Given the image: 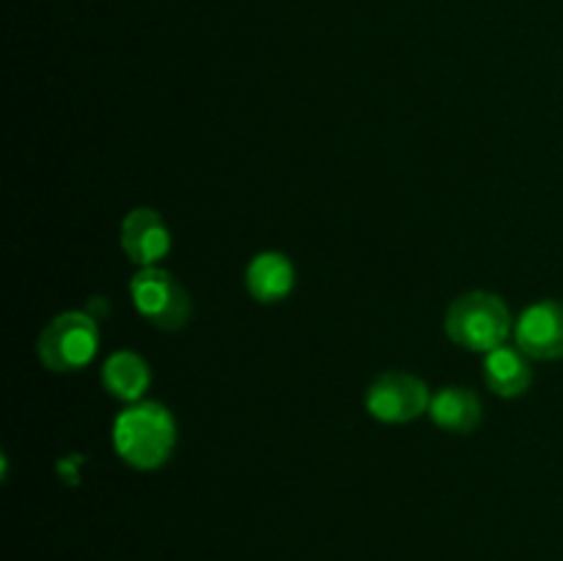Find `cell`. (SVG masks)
<instances>
[{"mask_svg": "<svg viewBox=\"0 0 563 561\" xmlns=\"http://www.w3.org/2000/svg\"><path fill=\"white\" fill-rule=\"evenodd\" d=\"M121 248L130 262L141 267H157L159 258L170 251V231L157 209H132L121 223Z\"/></svg>", "mask_w": 563, "mask_h": 561, "instance_id": "obj_7", "label": "cell"}, {"mask_svg": "<svg viewBox=\"0 0 563 561\" xmlns=\"http://www.w3.org/2000/svg\"><path fill=\"white\" fill-rule=\"evenodd\" d=\"M137 314L159 330H181L190 322L192 302L185 286L163 267H143L130 284Z\"/></svg>", "mask_w": 563, "mask_h": 561, "instance_id": "obj_4", "label": "cell"}, {"mask_svg": "<svg viewBox=\"0 0 563 561\" xmlns=\"http://www.w3.org/2000/svg\"><path fill=\"white\" fill-rule=\"evenodd\" d=\"M511 314L493 292H467L445 311V333L454 344L473 352H493L506 344Z\"/></svg>", "mask_w": 563, "mask_h": 561, "instance_id": "obj_2", "label": "cell"}, {"mask_svg": "<svg viewBox=\"0 0 563 561\" xmlns=\"http://www.w3.org/2000/svg\"><path fill=\"white\" fill-rule=\"evenodd\" d=\"M102 383L108 394L115 396V399L137 402L148 391L152 372H148V363L137 352L121 350L104 361Z\"/></svg>", "mask_w": 563, "mask_h": 561, "instance_id": "obj_11", "label": "cell"}, {"mask_svg": "<svg viewBox=\"0 0 563 561\" xmlns=\"http://www.w3.org/2000/svg\"><path fill=\"white\" fill-rule=\"evenodd\" d=\"M115 454L137 471L165 465L176 446V421L168 407L157 402H137L113 421Z\"/></svg>", "mask_w": 563, "mask_h": 561, "instance_id": "obj_1", "label": "cell"}, {"mask_svg": "<svg viewBox=\"0 0 563 561\" xmlns=\"http://www.w3.org/2000/svg\"><path fill=\"white\" fill-rule=\"evenodd\" d=\"M432 396L423 380L405 372H385L368 385L366 410L383 424H407L429 410Z\"/></svg>", "mask_w": 563, "mask_h": 561, "instance_id": "obj_5", "label": "cell"}, {"mask_svg": "<svg viewBox=\"0 0 563 561\" xmlns=\"http://www.w3.org/2000/svg\"><path fill=\"white\" fill-rule=\"evenodd\" d=\"M38 361L49 372H77L93 361L99 350L97 319L88 311H64L38 336Z\"/></svg>", "mask_w": 563, "mask_h": 561, "instance_id": "obj_3", "label": "cell"}, {"mask_svg": "<svg viewBox=\"0 0 563 561\" xmlns=\"http://www.w3.org/2000/svg\"><path fill=\"white\" fill-rule=\"evenodd\" d=\"M517 346L537 361H559L563 358V302H533L517 319Z\"/></svg>", "mask_w": 563, "mask_h": 561, "instance_id": "obj_6", "label": "cell"}, {"mask_svg": "<svg viewBox=\"0 0 563 561\" xmlns=\"http://www.w3.org/2000/svg\"><path fill=\"white\" fill-rule=\"evenodd\" d=\"M245 286L253 300L278 302L295 289V264L278 251H264L251 258L245 270Z\"/></svg>", "mask_w": 563, "mask_h": 561, "instance_id": "obj_8", "label": "cell"}, {"mask_svg": "<svg viewBox=\"0 0 563 561\" xmlns=\"http://www.w3.org/2000/svg\"><path fill=\"white\" fill-rule=\"evenodd\" d=\"M484 380H487L489 391L506 399L526 394L531 385L533 374L526 361V352L520 346H498V350L487 352L484 358Z\"/></svg>", "mask_w": 563, "mask_h": 561, "instance_id": "obj_10", "label": "cell"}, {"mask_svg": "<svg viewBox=\"0 0 563 561\" xmlns=\"http://www.w3.org/2000/svg\"><path fill=\"white\" fill-rule=\"evenodd\" d=\"M429 416L440 429L454 435H471L473 429L482 424V399L473 394L471 388H460V385H449V388L438 391L429 405Z\"/></svg>", "mask_w": 563, "mask_h": 561, "instance_id": "obj_9", "label": "cell"}]
</instances>
